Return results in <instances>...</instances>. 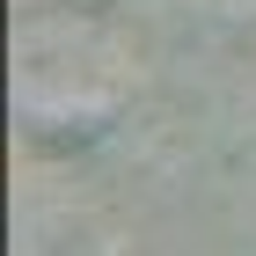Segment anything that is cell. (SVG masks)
<instances>
[{
    "label": "cell",
    "instance_id": "1",
    "mask_svg": "<svg viewBox=\"0 0 256 256\" xmlns=\"http://www.w3.org/2000/svg\"><path fill=\"white\" fill-rule=\"evenodd\" d=\"M124 88L118 44L80 30V22H30L15 37V96L37 118H88L110 110Z\"/></svg>",
    "mask_w": 256,
    "mask_h": 256
},
{
    "label": "cell",
    "instance_id": "2",
    "mask_svg": "<svg viewBox=\"0 0 256 256\" xmlns=\"http://www.w3.org/2000/svg\"><path fill=\"white\" fill-rule=\"evenodd\" d=\"M198 8H212V15H227V22H249L256 15V0H198Z\"/></svg>",
    "mask_w": 256,
    "mask_h": 256
}]
</instances>
